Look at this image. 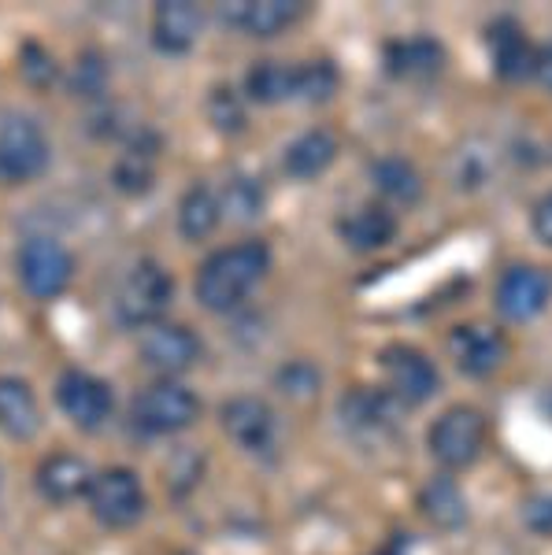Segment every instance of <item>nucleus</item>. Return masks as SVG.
<instances>
[{
	"mask_svg": "<svg viewBox=\"0 0 552 555\" xmlns=\"http://www.w3.org/2000/svg\"><path fill=\"white\" fill-rule=\"evenodd\" d=\"M271 271V248L264 241H238L201 263L197 300L208 311H234Z\"/></svg>",
	"mask_w": 552,
	"mask_h": 555,
	"instance_id": "obj_1",
	"label": "nucleus"
},
{
	"mask_svg": "<svg viewBox=\"0 0 552 555\" xmlns=\"http://www.w3.org/2000/svg\"><path fill=\"white\" fill-rule=\"evenodd\" d=\"M426 444H431V455L445 470H464L486 449V415L467 404L441 411L434 418L431 434H426Z\"/></svg>",
	"mask_w": 552,
	"mask_h": 555,
	"instance_id": "obj_2",
	"label": "nucleus"
},
{
	"mask_svg": "<svg viewBox=\"0 0 552 555\" xmlns=\"http://www.w3.org/2000/svg\"><path fill=\"white\" fill-rule=\"evenodd\" d=\"M171 297H175V282L167 274V267L153 263V259H141L123 278L119 297H115V315H119L123 326H156Z\"/></svg>",
	"mask_w": 552,
	"mask_h": 555,
	"instance_id": "obj_3",
	"label": "nucleus"
},
{
	"mask_svg": "<svg viewBox=\"0 0 552 555\" xmlns=\"http://www.w3.org/2000/svg\"><path fill=\"white\" fill-rule=\"evenodd\" d=\"M197 415H201V400L178 382L149 385V389L138 392V400H133V408H130L133 426L153 437L178 434V429L197 423Z\"/></svg>",
	"mask_w": 552,
	"mask_h": 555,
	"instance_id": "obj_4",
	"label": "nucleus"
},
{
	"mask_svg": "<svg viewBox=\"0 0 552 555\" xmlns=\"http://www.w3.org/2000/svg\"><path fill=\"white\" fill-rule=\"evenodd\" d=\"M49 167V138L30 115H8L0 122V178L30 182Z\"/></svg>",
	"mask_w": 552,
	"mask_h": 555,
	"instance_id": "obj_5",
	"label": "nucleus"
},
{
	"mask_svg": "<svg viewBox=\"0 0 552 555\" xmlns=\"http://www.w3.org/2000/svg\"><path fill=\"white\" fill-rule=\"evenodd\" d=\"M145 486L141 478L127 467H112L104 474H97L93 486H89V507H93V518L112 530H127V526L138 522L145 515Z\"/></svg>",
	"mask_w": 552,
	"mask_h": 555,
	"instance_id": "obj_6",
	"label": "nucleus"
},
{
	"mask_svg": "<svg viewBox=\"0 0 552 555\" xmlns=\"http://www.w3.org/2000/svg\"><path fill=\"white\" fill-rule=\"evenodd\" d=\"M15 267H20L23 289L30 293V297H38V300L60 297V293L70 285V274H75V259H70L67 248L60 245V241H52V237L23 241Z\"/></svg>",
	"mask_w": 552,
	"mask_h": 555,
	"instance_id": "obj_7",
	"label": "nucleus"
},
{
	"mask_svg": "<svg viewBox=\"0 0 552 555\" xmlns=\"http://www.w3.org/2000/svg\"><path fill=\"white\" fill-rule=\"evenodd\" d=\"M382 371H386L389 392L397 404H426L441 389V374L426 352L412 345H389L382 348Z\"/></svg>",
	"mask_w": 552,
	"mask_h": 555,
	"instance_id": "obj_8",
	"label": "nucleus"
},
{
	"mask_svg": "<svg viewBox=\"0 0 552 555\" xmlns=\"http://www.w3.org/2000/svg\"><path fill=\"white\" fill-rule=\"evenodd\" d=\"M56 404L78 429L93 434V429H101L112 418L115 397L104 378H93L86 371H64L56 382Z\"/></svg>",
	"mask_w": 552,
	"mask_h": 555,
	"instance_id": "obj_9",
	"label": "nucleus"
},
{
	"mask_svg": "<svg viewBox=\"0 0 552 555\" xmlns=\"http://www.w3.org/2000/svg\"><path fill=\"white\" fill-rule=\"evenodd\" d=\"M552 297V278L541 271V267L519 263L509 267L497 282V311H501L509 322H527L534 315L549 308Z\"/></svg>",
	"mask_w": 552,
	"mask_h": 555,
	"instance_id": "obj_10",
	"label": "nucleus"
},
{
	"mask_svg": "<svg viewBox=\"0 0 552 555\" xmlns=\"http://www.w3.org/2000/svg\"><path fill=\"white\" fill-rule=\"evenodd\" d=\"M449 352L464 374H471V378H486V374H493L497 366L504 363L509 345H504L501 330L486 326V322H464V326H457L449 334Z\"/></svg>",
	"mask_w": 552,
	"mask_h": 555,
	"instance_id": "obj_11",
	"label": "nucleus"
},
{
	"mask_svg": "<svg viewBox=\"0 0 552 555\" xmlns=\"http://www.w3.org/2000/svg\"><path fill=\"white\" fill-rule=\"evenodd\" d=\"M222 429L230 434V441L245 452H267L279 437V423H274L271 404H264L260 397H234L222 404Z\"/></svg>",
	"mask_w": 552,
	"mask_h": 555,
	"instance_id": "obj_12",
	"label": "nucleus"
},
{
	"mask_svg": "<svg viewBox=\"0 0 552 555\" xmlns=\"http://www.w3.org/2000/svg\"><path fill=\"white\" fill-rule=\"evenodd\" d=\"M201 356V337L175 322H156L141 337V360H145L159 374H182L197 363Z\"/></svg>",
	"mask_w": 552,
	"mask_h": 555,
	"instance_id": "obj_13",
	"label": "nucleus"
},
{
	"mask_svg": "<svg viewBox=\"0 0 552 555\" xmlns=\"http://www.w3.org/2000/svg\"><path fill=\"white\" fill-rule=\"evenodd\" d=\"M305 15L300 0H230L222 8V23L253 34V38H274L286 26H293Z\"/></svg>",
	"mask_w": 552,
	"mask_h": 555,
	"instance_id": "obj_14",
	"label": "nucleus"
},
{
	"mask_svg": "<svg viewBox=\"0 0 552 555\" xmlns=\"http://www.w3.org/2000/svg\"><path fill=\"white\" fill-rule=\"evenodd\" d=\"M486 41H489V52H493L497 75H501L504 82H523V78L538 75V56H541V52L530 44V38L523 34L519 23L497 20L493 26H489Z\"/></svg>",
	"mask_w": 552,
	"mask_h": 555,
	"instance_id": "obj_15",
	"label": "nucleus"
},
{
	"mask_svg": "<svg viewBox=\"0 0 552 555\" xmlns=\"http://www.w3.org/2000/svg\"><path fill=\"white\" fill-rule=\"evenodd\" d=\"M201 23L204 15L197 4H190V0H167L153 15V44L159 52H167V56H182L197 41Z\"/></svg>",
	"mask_w": 552,
	"mask_h": 555,
	"instance_id": "obj_16",
	"label": "nucleus"
},
{
	"mask_svg": "<svg viewBox=\"0 0 552 555\" xmlns=\"http://www.w3.org/2000/svg\"><path fill=\"white\" fill-rule=\"evenodd\" d=\"M97 474L89 470V463L82 455H70V452H56L38 467V489L52 504H67V500L89 496V486H93Z\"/></svg>",
	"mask_w": 552,
	"mask_h": 555,
	"instance_id": "obj_17",
	"label": "nucleus"
},
{
	"mask_svg": "<svg viewBox=\"0 0 552 555\" xmlns=\"http://www.w3.org/2000/svg\"><path fill=\"white\" fill-rule=\"evenodd\" d=\"M337 234L345 237L352 253H378L397 234V215L382 208V204H363V208L349 211L337 222Z\"/></svg>",
	"mask_w": 552,
	"mask_h": 555,
	"instance_id": "obj_18",
	"label": "nucleus"
},
{
	"mask_svg": "<svg viewBox=\"0 0 552 555\" xmlns=\"http://www.w3.org/2000/svg\"><path fill=\"white\" fill-rule=\"evenodd\" d=\"M41 429V408L23 378H0V434L30 441Z\"/></svg>",
	"mask_w": 552,
	"mask_h": 555,
	"instance_id": "obj_19",
	"label": "nucleus"
},
{
	"mask_svg": "<svg viewBox=\"0 0 552 555\" xmlns=\"http://www.w3.org/2000/svg\"><path fill=\"white\" fill-rule=\"evenodd\" d=\"M445 67V49L434 38H405L386 44V70L394 78H434Z\"/></svg>",
	"mask_w": 552,
	"mask_h": 555,
	"instance_id": "obj_20",
	"label": "nucleus"
},
{
	"mask_svg": "<svg viewBox=\"0 0 552 555\" xmlns=\"http://www.w3.org/2000/svg\"><path fill=\"white\" fill-rule=\"evenodd\" d=\"M337 156V138L326 130H308L300 133L297 141L286 149V156H282V167H286L290 178H300V182H311V178H319L326 171V167L334 164Z\"/></svg>",
	"mask_w": 552,
	"mask_h": 555,
	"instance_id": "obj_21",
	"label": "nucleus"
},
{
	"mask_svg": "<svg viewBox=\"0 0 552 555\" xmlns=\"http://www.w3.org/2000/svg\"><path fill=\"white\" fill-rule=\"evenodd\" d=\"M420 504H423V515L431 518L438 530H460V526L467 522V496H464V489H460V481L449 478V474H438V478L426 481Z\"/></svg>",
	"mask_w": 552,
	"mask_h": 555,
	"instance_id": "obj_22",
	"label": "nucleus"
},
{
	"mask_svg": "<svg viewBox=\"0 0 552 555\" xmlns=\"http://www.w3.org/2000/svg\"><path fill=\"white\" fill-rule=\"evenodd\" d=\"M245 96L256 104H286L297 101V67H286L279 60H260L245 75Z\"/></svg>",
	"mask_w": 552,
	"mask_h": 555,
	"instance_id": "obj_23",
	"label": "nucleus"
},
{
	"mask_svg": "<svg viewBox=\"0 0 552 555\" xmlns=\"http://www.w3.org/2000/svg\"><path fill=\"white\" fill-rule=\"evenodd\" d=\"M219 219H222V204L208 185H193V190L182 193V204H178V234L185 241L211 237Z\"/></svg>",
	"mask_w": 552,
	"mask_h": 555,
	"instance_id": "obj_24",
	"label": "nucleus"
},
{
	"mask_svg": "<svg viewBox=\"0 0 552 555\" xmlns=\"http://www.w3.org/2000/svg\"><path fill=\"white\" fill-rule=\"evenodd\" d=\"M345 423L360 434H375V429H389L397 418V400L394 392H382V389H356L345 397Z\"/></svg>",
	"mask_w": 552,
	"mask_h": 555,
	"instance_id": "obj_25",
	"label": "nucleus"
},
{
	"mask_svg": "<svg viewBox=\"0 0 552 555\" xmlns=\"http://www.w3.org/2000/svg\"><path fill=\"white\" fill-rule=\"evenodd\" d=\"M375 175V185L382 190V196H389L394 204H415L423 196V178L408 164L405 156H386L371 167Z\"/></svg>",
	"mask_w": 552,
	"mask_h": 555,
	"instance_id": "obj_26",
	"label": "nucleus"
},
{
	"mask_svg": "<svg viewBox=\"0 0 552 555\" xmlns=\"http://www.w3.org/2000/svg\"><path fill=\"white\" fill-rule=\"evenodd\" d=\"M153 175H156V152L153 145H130L127 156L115 164V185L123 193L138 196L153 185Z\"/></svg>",
	"mask_w": 552,
	"mask_h": 555,
	"instance_id": "obj_27",
	"label": "nucleus"
},
{
	"mask_svg": "<svg viewBox=\"0 0 552 555\" xmlns=\"http://www.w3.org/2000/svg\"><path fill=\"white\" fill-rule=\"evenodd\" d=\"M219 204H222V211H230V219H238V222L260 219L264 190H260V182H256V178L238 175V178H230V182L222 185Z\"/></svg>",
	"mask_w": 552,
	"mask_h": 555,
	"instance_id": "obj_28",
	"label": "nucleus"
},
{
	"mask_svg": "<svg viewBox=\"0 0 552 555\" xmlns=\"http://www.w3.org/2000/svg\"><path fill=\"white\" fill-rule=\"evenodd\" d=\"M337 67L331 60H311V64L297 67V101L308 104H326L337 93Z\"/></svg>",
	"mask_w": 552,
	"mask_h": 555,
	"instance_id": "obj_29",
	"label": "nucleus"
},
{
	"mask_svg": "<svg viewBox=\"0 0 552 555\" xmlns=\"http://www.w3.org/2000/svg\"><path fill=\"white\" fill-rule=\"evenodd\" d=\"M211 122H216L222 133H238L245 127V107L234 89L219 86L216 93H211Z\"/></svg>",
	"mask_w": 552,
	"mask_h": 555,
	"instance_id": "obj_30",
	"label": "nucleus"
},
{
	"mask_svg": "<svg viewBox=\"0 0 552 555\" xmlns=\"http://www.w3.org/2000/svg\"><path fill=\"white\" fill-rule=\"evenodd\" d=\"M274 382H279L290 397H311V392L319 389V371H316V366H308V363H290V366H282V371L274 374Z\"/></svg>",
	"mask_w": 552,
	"mask_h": 555,
	"instance_id": "obj_31",
	"label": "nucleus"
},
{
	"mask_svg": "<svg viewBox=\"0 0 552 555\" xmlns=\"http://www.w3.org/2000/svg\"><path fill=\"white\" fill-rule=\"evenodd\" d=\"M23 70H26V78H30L34 86H41V82H52V75H56V67H52V60H49V52L38 49V44H26L23 49Z\"/></svg>",
	"mask_w": 552,
	"mask_h": 555,
	"instance_id": "obj_32",
	"label": "nucleus"
},
{
	"mask_svg": "<svg viewBox=\"0 0 552 555\" xmlns=\"http://www.w3.org/2000/svg\"><path fill=\"white\" fill-rule=\"evenodd\" d=\"M530 227H534V237H538L541 245H549V248H552V193H549V196H541V201L534 204Z\"/></svg>",
	"mask_w": 552,
	"mask_h": 555,
	"instance_id": "obj_33",
	"label": "nucleus"
},
{
	"mask_svg": "<svg viewBox=\"0 0 552 555\" xmlns=\"http://www.w3.org/2000/svg\"><path fill=\"white\" fill-rule=\"evenodd\" d=\"M527 522H530V530H538V533H552V496H538V500H530V507H527Z\"/></svg>",
	"mask_w": 552,
	"mask_h": 555,
	"instance_id": "obj_34",
	"label": "nucleus"
},
{
	"mask_svg": "<svg viewBox=\"0 0 552 555\" xmlns=\"http://www.w3.org/2000/svg\"><path fill=\"white\" fill-rule=\"evenodd\" d=\"M538 78L545 82V89H552V44L538 56Z\"/></svg>",
	"mask_w": 552,
	"mask_h": 555,
	"instance_id": "obj_35",
	"label": "nucleus"
}]
</instances>
